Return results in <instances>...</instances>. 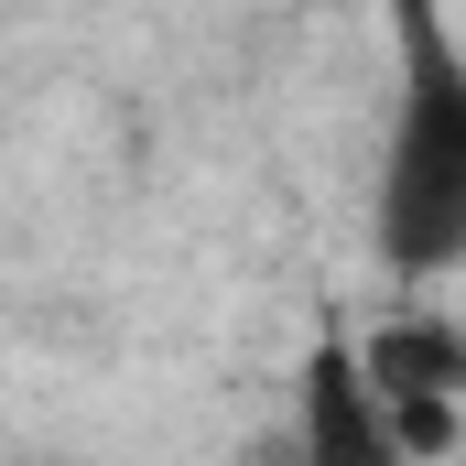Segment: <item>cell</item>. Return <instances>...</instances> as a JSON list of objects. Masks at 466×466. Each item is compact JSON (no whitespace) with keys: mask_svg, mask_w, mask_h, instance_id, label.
Returning <instances> with one entry per match:
<instances>
[{"mask_svg":"<svg viewBox=\"0 0 466 466\" xmlns=\"http://www.w3.org/2000/svg\"><path fill=\"white\" fill-rule=\"evenodd\" d=\"M401 130H390V185H380V238L401 271L466 260V66L434 33L423 0H401Z\"/></svg>","mask_w":466,"mask_h":466,"instance_id":"obj_1","label":"cell"},{"mask_svg":"<svg viewBox=\"0 0 466 466\" xmlns=\"http://www.w3.org/2000/svg\"><path fill=\"white\" fill-rule=\"evenodd\" d=\"M304 466H390L380 380L348 348H315V369H304Z\"/></svg>","mask_w":466,"mask_h":466,"instance_id":"obj_2","label":"cell"},{"mask_svg":"<svg viewBox=\"0 0 466 466\" xmlns=\"http://www.w3.org/2000/svg\"><path fill=\"white\" fill-rule=\"evenodd\" d=\"M390 401H456L466 390V337L456 326H390V337H369V358H358Z\"/></svg>","mask_w":466,"mask_h":466,"instance_id":"obj_3","label":"cell"}]
</instances>
